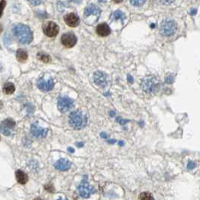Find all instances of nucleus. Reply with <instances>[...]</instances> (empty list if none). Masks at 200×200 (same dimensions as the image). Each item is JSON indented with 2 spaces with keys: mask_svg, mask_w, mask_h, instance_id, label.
Instances as JSON below:
<instances>
[{
  "mask_svg": "<svg viewBox=\"0 0 200 200\" xmlns=\"http://www.w3.org/2000/svg\"><path fill=\"white\" fill-rule=\"evenodd\" d=\"M196 167V163L193 162H190L187 165V169H193Z\"/></svg>",
  "mask_w": 200,
  "mask_h": 200,
  "instance_id": "a878e982",
  "label": "nucleus"
},
{
  "mask_svg": "<svg viewBox=\"0 0 200 200\" xmlns=\"http://www.w3.org/2000/svg\"><path fill=\"white\" fill-rule=\"evenodd\" d=\"M30 2L31 3V4L34 5H37L41 4V3H42V2H41V1H30Z\"/></svg>",
  "mask_w": 200,
  "mask_h": 200,
  "instance_id": "bb28decb",
  "label": "nucleus"
},
{
  "mask_svg": "<svg viewBox=\"0 0 200 200\" xmlns=\"http://www.w3.org/2000/svg\"><path fill=\"white\" fill-rule=\"evenodd\" d=\"M101 136L102 137H103V138H106V135L105 133H102V134H101Z\"/></svg>",
  "mask_w": 200,
  "mask_h": 200,
  "instance_id": "c756f323",
  "label": "nucleus"
},
{
  "mask_svg": "<svg viewBox=\"0 0 200 200\" xmlns=\"http://www.w3.org/2000/svg\"><path fill=\"white\" fill-rule=\"evenodd\" d=\"M16 57L19 62L24 63L27 61V60L28 59V54H27V52L25 51L23 49H19V50H17L16 53Z\"/></svg>",
  "mask_w": 200,
  "mask_h": 200,
  "instance_id": "6ab92c4d",
  "label": "nucleus"
},
{
  "mask_svg": "<svg viewBox=\"0 0 200 200\" xmlns=\"http://www.w3.org/2000/svg\"><path fill=\"white\" fill-rule=\"evenodd\" d=\"M72 163L66 159H60L54 164V166L56 169L60 171H67L70 169Z\"/></svg>",
  "mask_w": 200,
  "mask_h": 200,
  "instance_id": "dca6fc26",
  "label": "nucleus"
},
{
  "mask_svg": "<svg viewBox=\"0 0 200 200\" xmlns=\"http://www.w3.org/2000/svg\"><path fill=\"white\" fill-rule=\"evenodd\" d=\"M93 80H94L95 84L99 87L105 88L108 87L109 84V78L108 75L103 72L98 71L93 75Z\"/></svg>",
  "mask_w": 200,
  "mask_h": 200,
  "instance_id": "6e6552de",
  "label": "nucleus"
},
{
  "mask_svg": "<svg viewBox=\"0 0 200 200\" xmlns=\"http://www.w3.org/2000/svg\"><path fill=\"white\" fill-rule=\"evenodd\" d=\"M61 42L65 47L70 48L75 45L77 42V38L75 34L72 33H65L61 37Z\"/></svg>",
  "mask_w": 200,
  "mask_h": 200,
  "instance_id": "9b49d317",
  "label": "nucleus"
},
{
  "mask_svg": "<svg viewBox=\"0 0 200 200\" xmlns=\"http://www.w3.org/2000/svg\"><path fill=\"white\" fill-rule=\"evenodd\" d=\"M16 179L18 182L21 184H27L28 181V176L25 172L21 170H18L16 172Z\"/></svg>",
  "mask_w": 200,
  "mask_h": 200,
  "instance_id": "f3484780",
  "label": "nucleus"
},
{
  "mask_svg": "<svg viewBox=\"0 0 200 200\" xmlns=\"http://www.w3.org/2000/svg\"><path fill=\"white\" fill-rule=\"evenodd\" d=\"M15 121L12 119H6L0 124V131L4 135L12 137L14 135V130L15 128Z\"/></svg>",
  "mask_w": 200,
  "mask_h": 200,
  "instance_id": "423d86ee",
  "label": "nucleus"
},
{
  "mask_svg": "<svg viewBox=\"0 0 200 200\" xmlns=\"http://www.w3.org/2000/svg\"><path fill=\"white\" fill-rule=\"evenodd\" d=\"M100 15H101V10L97 5L94 4L89 5L85 8L84 13L86 23L88 24L89 25H91V24L97 22Z\"/></svg>",
  "mask_w": 200,
  "mask_h": 200,
  "instance_id": "39448f33",
  "label": "nucleus"
},
{
  "mask_svg": "<svg viewBox=\"0 0 200 200\" xmlns=\"http://www.w3.org/2000/svg\"><path fill=\"white\" fill-rule=\"evenodd\" d=\"M87 115L81 111H75L69 115V123L75 130H81L87 124Z\"/></svg>",
  "mask_w": 200,
  "mask_h": 200,
  "instance_id": "f03ea898",
  "label": "nucleus"
},
{
  "mask_svg": "<svg viewBox=\"0 0 200 200\" xmlns=\"http://www.w3.org/2000/svg\"><path fill=\"white\" fill-rule=\"evenodd\" d=\"M110 18L112 21H118V20H121V21H124V20L126 19V15L123 11L118 10L114 11L113 13L111 15Z\"/></svg>",
  "mask_w": 200,
  "mask_h": 200,
  "instance_id": "a211bd4d",
  "label": "nucleus"
},
{
  "mask_svg": "<svg viewBox=\"0 0 200 200\" xmlns=\"http://www.w3.org/2000/svg\"><path fill=\"white\" fill-rule=\"evenodd\" d=\"M2 106H3V105H2V102L0 101V109H1L2 108Z\"/></svg>",
  "mask_w": 200,
  "mask_h": 200,
  "instance_id": "7c9ffc66",
  "label": "nucleus"
},
{
  "mask_svg": "<svg viewBox=\"0 0 200 200\" xmlns=\"http://www.w3.org/2000/svg\"><path fill=\"white\" fill-rule=\"evenodd\" d=\"M141 87L145 93L153 94L160 90V84L156 77L153 75H147L141 80Z\"/></svg>",
  "mask_w": 200,
  "mask_h": 200,
  "instance_id": "7ed1b4c3",
  "label": "nucleus"
},
{
  "mask_svg": "<svg viewBox=\"0 0 200 200\" xmlns=\"http://www.w3.org/2000/svg\"><path fill=\"white\" fill-rule=\"evenodd\" d=\"M78 192H79L80 196L84 199H87L90 197L92 194L96 193V190L93 187L90 185L87 181L84 180L81 182V184L78 187Z\"/></svg>",
  "mask_w": 200,
  "mask_h": 200,
  "instance_id": "0eeeda50",
  "label": "nucleus"
},
{
  "mask_svg": "<svg viewBox=\"0 0 200 200\" xmlns=\"http://www.w3.org/2000/svg\"><path fill=\"white\" fill-rule=\"evenodd\" d=\"M44 188H45V190H47V191L50 192V193H53V192L55 191L54 187H53L51 184H47V185H46L45 187H44Z\"/></svg>",
  "mask_w": 200,
  "mask_h": 200,
  "instance_id": "393cba45",
  "label": "nucleus"
},
{
  "mask_svg": "<svg viewBox=\"0 0 200 200\" xmlns=\"http://www.w3.org/2000/svg\"><path fill=\"white\" fill-rule=\"evenodd\" d=\"M177 30H178V24L176 21L169 18H166L164 21H163L160 29L161 35L165 37L173 36L176 33Z\"/></svg>",
  "mask_w": 200,
  "mask_h": 200,
  "instance_id": "20e7f679",
  "label": "nucleus"
},
{
  "mask_svg": "<svg viewBox=\"0 0 200 200\" xmlns=\"http://www.w3.org/2000/svg\"><path fill=\"white\" fill-rule=\"evenodd\" d=\"M138 200H154V197L150 192H143L138 196Z\"/></svg>",
  "mask_w": 200,
  "mask_h": 200,
  "instance_id": "412c9836",
  "label": "nucleus"
},
{
  "mask_svg": "<svg viewBox=\"0 0 200 200\" xmlns=\"http://www.w3.org/2000/svg\"><path fill=\"white\" fill-rule=\"evenodd\" d=\"M54 87V81L52 78H50L47 81H44L43 78L38 80V87L41 90L44 92L50 91Z\"/></svg>",
  "mask_w": 200,
  "mask_h": 200,
  "instance_id": "ddd939ff",
  "label": "nucleus"
},
{
  "mask_svg": "<svg viewBox=\"0 0 200 200\" xmlns=\"http://www.w3.org/2000/svg\"><path fill=\"white\" fill-rule=\"evenodd\" d=\"M96 32L98 35L101 37H106L111 34V29L105 23L100 24L96 27Z\"/></svg>",
  "mask_w": 200,
  "mask_h": 200,
  "instance_id": "2eb2a0df",
  "label": "nucleus"
},
{
  "mask_svg": "<svg viewBox=\"0 0 200 200\" xmlns=\"http://www.w3.org/2000/svg\"><path fill=\"white\" fill-rule=\"evenodd\" d=\"M74 101L68 96H63L58 100V109L62 113H66L73 108Z\"/></svg>",
  "mask_w": 200,
  "mask_h": 200,
  "instance_id": "1a4fd4ad",
  "label": "nucleus"
},
{
  "mask_svg": "<svg viewBox=\"0 0 200 200\" xmlns=\"http://www.w3.org/2000/svg\"><path fill=\"white\" fill-rule=\"evenodd\" d=\"M132 5L135 7H141L145 3V1H142V0H135V1H131L130 2Z\"/></svg>",
  "mask_w": 200,
  "mask_h": 200,
  "instance_id": "5701e85b",
  "label": "nucleus"
},
{
  "mask_svg": "<svg viewBox=\"0 0 200 200\" xmlns=\"http://www.w3.org/2000/svg\"><path fill=\"white\" fill-rule=\"evenodd\" d=\"M15 87L13 83H6L4 85V87H3V92H4V93H5V94L7 95L12 94V93L15 92Z\"/></svg>",
  "mask_w": 200,
  "mask_h": 200,
  "instance_id": "aec40b11",
  "label": "nucleus"
},
{
  "mask_svg": "<svg viewBox=\"0 0 200 200\" xmlns=\"http://www.w3.org/2000/svg\"><path fill=\"white\" fill-rule=\"evenodd\" d=\"M68 150H69L70 153H74V152H75V150H74V148H72V147H68Z\"/></svg>",
  "mask_w": 200,
  "mask_h": 200,
  "instance_id": "cd10ccee",
  "label": "nucleus"
},
{
  "mask_svg": "<svg viewBox=\"0 0 200 200\" xmlns=\"http://www.w3.org/2000/svg\"><path fill=\"white\" fill-rule=\"evenodd\" d=\"M5 5H6V2L4 1V0H2V1L0 2V18H1L2 15L3 10H4Z\"/></svg>",
  "mask_w": 200,
  "mask_h": 200,
  "instance_id": "b1692460",
  "label": "nucleus"
},
{
  "mask_svg": "<svg viewBox=\"0 0 200 200\" xmlns=\"http://www.w3.org/2000/svg\"><path fill=\"white\" fill-rule=\"evenodd\" d=\"M64 21L69 27H76L80 24V18L74 13H69L64 16Z\"/></svg>",
  "mask_w": 200,
  "mask_h": 200,
  "instance_id": "4468645a",
  "label": "nucleus"
},
{
  "mask_svg": "<svg viewBox=\"0 0 200 200\" xmlns=\"http://www.w3.org/2000/svg\"><path fill=\"white\" fill-rule=\"evenodd\" d=\"M83 145H84V144H83V143H77V146H78V147H82Z\"/></svg>",
  "mask_w": 200,
  "mask_h": 200,
  "instance_id": "c85d7f7f",
  "label": "nucleus"
},
{
  "mask_svg": "<svg viewBox=\"0 0 200 200\" xmlns=\"http://www.w3.org/2000/svg\"><path fill=\"white\" fill-rule=\"evenodd\" d=\"M60 28L56 24L52 21H49V22L44 24V27H43V31L47 36L48 37H55L59 33Z\"/></svg>",
  "mask_w": 200,
  "mask_h": 200,
  "instance_id": "9d476101",
  "label": "nucleus"
},
{
  "mask_svg": "<svg viewBox=\"0 0 200 200\" xmlns=\"http://www.w3.org/2000/svg\"><path fill=\"white\" fill-rule=\"evenodd\" d=\"M38 58L41 61L44 63H49L50 61V56L49 55L45 54V53H38Z\"/></svg>",
  "mask_w": 200,
  "mask_h": 200,
  "instance_id": "4be33fe9",
  "label": "nucleus"
},
{
  "mask_svg": "<svg viewBox=\"0 0 200 200\" xmlns=\"http://www.w3.org/2000/svg\"><path fill=\"white\" fill-rule=\"evenodd\" d=\"M34 200H43V199H41V198H37V199H35Z\"/></svg>",
  "mask_w": 200,
  "mask_h": 200,
  "instance_id": "473e14b6",
  "label": "nucleus"
},
{
  "mask_svg": "<svg viewBox=\"0 0 200 200\" xmlns=\"http://www.w3.org/2000/svg\"><path fill=\"white\" fill-rule=\"evenodd\" d=\"M14 34L18 41L24 44H28L33 39V33L27 26L19 24L14 27Z\"/></svg>",
  "mask_w": 200,
  "mask_h": 200,
  "instance_id": "f257e3e1",
  "label": "nucleus"
},
{
  "mask_svg": "<svg viewBox=\"0 0 200 200\" xmlns=\"http://www.w3.org/2000/svg\"><path fill=\"white\" fill-rule=\"evenodd\" d=\"M58 200H68V199H63V198H60V199Z\"/></svg>",
  "mask_w": 200,
  "mask_h": 200,
  "instance_id": "2f4dec72",
  "label": "nucleus"
},
{
  "mask_svg": "<svg viewBox=\"0 0 200 200\" xmlns=\"http://www.w3.org/2000/svg\"><path fill=\"white\" fill-rule=\"evenodd\" d=\"M32 135L35 138H44L47 135L48 130L47 129L42 128L39 127L37 124H32L31 129H30Z\"/></svg>",
  "mask_w": 200,
  "mask_h": 200,
  "instance_id": "f8f14e48",
  "label": "nucleus"
}]
</instances>
